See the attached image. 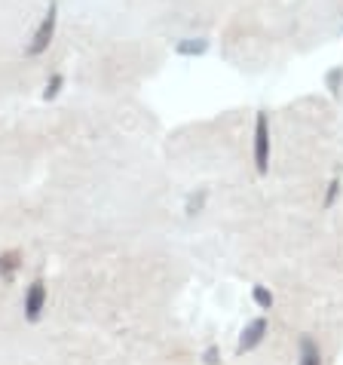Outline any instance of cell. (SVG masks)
<instances>
[{
  "label": "cell",
  "mask_w": 343,
  "mask_h": 365,
  "mask_svg": "<svg viewBox=\"0 0 343 365\" xmlns=\"http://www.w3.org/2000/svg\"><path fill=\"white\" fill-rule=\"evenodd\" d=\"M56 28H58V4H49V9L43 13V19H40V25L34 28V34L31 40H28V49L25 53L37 58V56H43L49 43H53V37H56Z\"/></svg>",
  "instance_id": "obj_1"
},
{
  "label": "cell",
  "mask_w": 343,
  "mask_h": 365,
  "mask_svg": "<svg viewBox=\"0 0 343 365\" xmlns=\"http://www.w3.org/2000/svg\"><path fill=\"white\" fill-rule=\"evenodd\" d=\"M255 169L258 175L270 172V120L267 110H258L255 117Z\"/></svg>",
  "instance_id": "obj_2"
},
{
  "label": "cell",
  "mask_w": 343,
  "mask_h": 365,
  "mask_svg": "<svg viewBox=\"0 0 343 365\" xmlns=\"http://www.w3.org/2000/svg\"><path fill=\"white\" fill-rule=\"evenodd\" d=\"M46 310V282L43 279H34L25 292V319L28 322H40Z\"/></svg>",
  "instance_id": "obj_3"
},
{
  "label": "cell",
  "mask_w": 343,
  "mask_h": 365,
  "mask_svg": "<svg viewBox=\"0 0 343 365\" xmlns=\"http://www.w3.org/2000/svg\"><path fill=\"white\" fill-rule=\"evenodd\" d=\"M267 329H270V322L264 319V317H258V319H251L246 329H242V334H239V353H251L258 347L260 341L267 338Z\"/></svg>",
  "instance_id": "obj_4"
},
{
  "label": "cell",
  "mask_w": 343,
  "mask_h": 365,
  "mask_svg": "<svg viewBox=\"0 0 343 365\" xmlns=\"http://www.w3.org/2000/svg\"><path fill=\"white\" fill-rule=\"evenodd\" d=\"M19 267H22V252H19V249H9V252L0 255V279H4V282H13Z\"/></svg>",
  "instance_id": "obj_5"
},
{
  "label": "cell",
  "mask_w": 343,
  "mask_h": 365,
  "mask_svg": "<svg viewBox=\"0 0 343 365\" xmlns=\"http://www.w3.org/2000/svg\"><path fill=\"white\" fill-rule=\"evenodd\" d=\"M297 365H322V353H319V344L310 338V334H304L300 338V359Z\"/></svg>",
  "instance_id": "obj_6"
},
{
  "label": "cell",
  "mask_w": 343,
  "mask_h": 365,
  "mask_svg": "<svg viewBox=\"0 0 343 365\" xmlns=\"http://www.w3.org/2000/svg\"><path fill=\"white\" fill-rule=\"evenodd\" d=\"M209 49V40L206 37H184L181 43L175 46V53L178 56H203Z\"/></svg>",
  "instance_id": "obj_7"
},
{
  "label": "cell",
  "mask_w": 343,
  "mask_h": 365,
  "mask_svg": "<svg viewBox=\"0 0 343 365\" xmlns=\"http://www.w3.org/2000/svg\"><path fill=\"white\" fill-rule=\"evenodd\" d=\"M62 86H65V74H58L56 71V74L46 80V86H43V101H53L58 93H62Z\"/></svg>",
  "instance_id": "obj_8"
},
{
  "label": "cell",
  "mask_w": 343,
  "mask_h": 365,
  "mask_svg": "<svg viewBox=\"0 0 343 365\" xmlns=\"http://www.w3.org/2000/svg\"><path fill=\"white\" fill-rule=\"evenodd\" d=\"M325 86L331 89V96L340 93V86H343V65H337V68L328 71V74H325Z\"/></svg>",
  "instance_id": "obj_9"
},
{
  "label": "cell",
  "mask_w": 343,
  "mask_h": 365,
  "mask_svg": "<svg viewBox=\"0 0 343 365\" xmlns=\"http://www.w3.org/2000/svg\"><path fill=\"white\" fill-rule=\"evenodd\" d=\"M251 298H255V304H258V307H264V310H270V307H273V292H267L264 286H255V292H251Z\"/></svg>",
  "instance_id": "obj_10"
},
{
  "label": "cell",
  "mask_w": 343,
  "mask_h": 365,
  "mask_svg": "<svg viewBox=\"0 0 343 365\" xmlns=\"http://www.w3.org/2000/svg\"><path fill=\"white\" fill-rule=\"evenodd\" d=\"M340 197V178H331L328 181V190H325V209H331Z\"/></svg>",
  "instance_id": "obj_11"
},
{
  "label": "cell",
  "mask_w": 343,
  "mask_h": 365,
  "mask_svg": "<svg viewBox=\"0 0 343 365\" xmlns=\"http://www.w3.org/2000/svg\"><path fill=\"white\" fill-rule=\"evenodd\" d=\"M206 197H209L206 190H199V194H194V197H190V200H187V215H196V212L206 206Z\"/></svg>",
  "instance_id": "obj_12"
},
{
  "label": "cell",
  "mask_w": 343,
  "mask_h": 365,
  "mask_svg": "<svg viewBox=\"0 0 343 365\" xmlns=\"http://www.w3.org/2000/svg\"><path fill=\"white\" fill-rule=\"evenodd\" d=\"M218 362H221V350L211 344V347L206 350V365H218Z\"/></svg>",
  "instance_id": "obj_13"
}]
</instances>
